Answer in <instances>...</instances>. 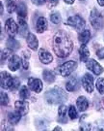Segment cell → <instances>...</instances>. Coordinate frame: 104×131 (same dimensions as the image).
<instances>
[{"mask_svg":"<svg viewBox=\"0 0 104 131\" xmlns=\"http://www.w3.org/2000/svg\"><path fill=\"white\" fill-rule=\"evenodd\" d=\"M19 34L21 37H27V35L29 34L28 30V25L26 24V19H19Z\"/></svg>","mask_w":104,"mask_h":131,"instance_id":"19","label":"cell"},{"mask_svg":"<svg viewBox=\"0 0 104 131\" xmlns=\"http://www.w3.org/2000/svg\"><path fill=\"white\" fill-rule=\"evenodd\" d=\"M76 106L80 112H84L89 107V101L85 96H79L76 100Z\"/></svg>","mask_w":104,"mask_h":131,"instance_id":"17","label":"cell"},{"mask_svg":"<svg viewBox=\"0 0 104 131\" xmlns=\"http://www.w3.org/2000/svg\"><path fill=\"white\" fill-rule=\"evenodd\" d=\"M30 52L28 51H23L22 52V58H21V61H22V67H23L24 70H28L29 68V58H30Z\"/></svg>","mask_w":104,"mask_h":131,"instance_id":"27","label":"cell"},{"mask_svg":"<svg viewBox=\"0 0 104 131\" xmlns=\"http://www.w3.org/2000/svg\"><path fill=\"white\" fill-rule=\"evenodd\" d=\"M80 88L79 85V82L78 80L76 79L75 77H71L68 79V81L66 83V89L70 92H73V91H76L77 89Z\"/></svg>","mask_w":104,"mask_h":131,"instance_id":"14","label":"cell"},{"mask_svg":"<svg viewBox=\"0 0 104 131\" xmlns=\"http://www.w3.org/2000/svg\"><path fill=\"white\" fill-rule=\"evenodd\" d=\"M91 39V32L89 29H85V30H83V31H81L79 33V35H78V40H79V42L81 44H84L86 45L87 43L90 41Z\"/></svg>","mask_w":104,"mask_h":131,"instance_id":"22","label":"cell"},{"mask_svg":"<svg viewBox=\"0 0 104 131\" xmlns=\"http://www.w3.org/2000/svg\"><path fill=\"white\" fill-rule=\"evenodd\" d=\"M89 56H90V51L88 47L82 44L79 48V57H80V60L82 62H86V61L89 59Z\"/></svg>","mask_w":104,"mask_h":131,"instance_id":"20","label":"cell"},{"mask_svg":"<svg viewBox=\"0 0 104 131\" xmlns=\"http://www.w3.org/2000/svg\"><path fill=\"white\" fill-rule=\"evenodd\" d=\"M26 42H27V45H28V47L31 49V50H33V51H37L39 48V41L37 37H36V35H34L33 33H30L27 35V37H26Z\"/></svg>","mask_w":104,"mask_h":131,"instance_id":"16","label":"cell"},{"mask_svg":"<svg viewBox=\"0 0 104 131\" xmlns=\"http://www.w3.org/2000/svg\"><path fill=\"white\" fill-rule=\"evenodd\" d=\"M53 130H54V131H57V130H62V128H61V127H59V126H56V127H55V128H54V129H53Z\"/></svg>","mask_w":104,"mask_h":131,"instance_id":"43","label":"cell"},{"mask_svg":"<svg viewBox=\"0 0 104 131\" xmlns=\"http://www.w3.org/2000/svg\"><path fill=\"white\" fill-rule=\"evenodd\" d=\"M81 1H85V0H81Z\"/></svg>","mask_w":104,"mask_h":131,"instance_id":"45","label":"cell"},{"mask_svg":"<svg viewBox=\"0 0 104 131\" xmlns=\"http://www.w3.org/2000/svg\"><path fill=\"white\" fill-rule=\"evenodd\" d=\"M28 88L32 91H34V92L40 93L43 90V82H42V80L38 79V78H29Z\"/></svg>","mask_w":104,"mask_h":131,"instance_id":"9","label":"cell"},{"mask_svg":"<svg viewBox=\"0 0 104 131\" xmlns=\"http://www.w3.org/2000/svg\"><path fill=\"white\" fill-rule=\"evenodd\" d=\"M77 68V62L74 60H70L66 61L65 63H63L59 68H58V71H59V74L62 76V77H68L71 75L73 71Z\"/></svg>","mask_w":104,"mask_h":131,"instance_id":"4","label":"cell"},{"mask_svg":"<svg viewBox=\"0 0 104 131\" xmlns=\"http://www.w3.org/2000/svg\"><path fill=\"white\" fill-rule=\"evenodd\" d=\"M19 96L21 99H27L30 97V92H29V89L26 85L21 86V89L19 90Z\"/></svg>","mask_w":104,"mask_h":131,"instance_id":"30","label":"cell"},{"mask_svg":"<svg viewBox=\"0 0 104 131\" xmlns=\"http://www.w3.org/2000/svg\"><path fill=\"white\" fill-rule=\"evenodd\" d=\"M5 3H6V8L9 14L14 13L15 9L18 8V5H16V0H5Z\"/></svg>","mask_w":104,"mask_h":131,"instance_id":"26","label":"cell"},{"mask_svg":"<svg viewBox=\"0 0 104 131\" xmlns=\"http://www.w3.org/2000/svg\"><path fill=\"white\" fill-rule=\"evenodd\" d=\"M66 24L70 25L71 27L74 28L77 31H81L83 28L85 27L86 21H85V19H83L82 17H80L79 15H75V16L70 17V18L67 19Z\"/></svg>","mask_w":104,"mask_h":131,"instance_id":"5","label":"cell"},{"mask_svg":"<svg viewBox=\"0 0 104 131\" xmlns=\"http://www.w3.org/2000/svg\"><path fill=\"white\" fill-rule=\"evenodd\" d=\"M58 3H59V0H47V6L49 9L55 7Z\"/></svg>","mask_w":104,"mask_h":131,"instance_id":"36","label":"cell"},{"mask_svg":"<svg viewBox=\"0 0 104 131\" xmlns=\"http://www.w3.org/2000/svg\"><path fill=\"white\" fill-rule=\"evenodd\" d=\"M21 114L19 112H18L15 110V112H10L8 114V121H9L13 125H15L16 123H19V122L21 118Z\"/></svg>","mask_w":104,"mask_h":131,"instance_id":"21","label":"cell"},{"mask_svg":"<svg viewBox=\"0 0 104 131\" xmlns=\"http://www.w3.org/2000/svg\"><path fill=\"white\" fill-rule=\"evenodd\" d=\"M66 112H68L67 107L65 104H62L61 106L59 107V109H58V116H59V117H66Z\"/></svg>","mask_w":104,"mask_h":131,"instance_id":"33","label":"cell"},{"mask_svg":"<svg viewBox=\"0 0 104 131\" xmlns=\"http://www.w3.org/2000/svg\"><path fill=\"white\" fill-rule=\"evenodd\" d=\"M47 125H48L47 121H45L43 118H38V119H36V126L40 130H45L47 128Z\"/></svg>","mask_w":104,"mask_h":131,"instance_id":"28","label":"cell"},{"mask_svg":"<svg viewBox=\"0 0 104 131\" xmlns=\"http://www.w3.org/2000/svg\"><path fill=\"white\" fill-rule=\"evenodd\" d=\"M64 1H65V3H66V4L71 5V4H73V3H74V1H75V0H64Z\"/></svg>","mask_w":104,"mask_h":131,"instance_id":"40","label":"cell"},{"mask_svg":"<svg viewBox=\"0 0 104 131\" xmlns=\"http://www.w3.org/2000/svg\"><path fill=\"white\" fill-rule=\"evenodd\" d=\"M102 101H103V104H104V97H103V99H102Z\"/></svg>","mask_w":104,"mask_h":131,"instance_id":"44","label":"cell"},{"mask_svg":"<svg viewBox=\"0 0 104 131\" xmlns=\"http://www.w3.org/2000/svg\"><path fill=\"white\" fill-rule=\"evenodd\" d=\"M43 78L47 84H52V83L55 81V79H56V78H55V75H54V73L50 70H47V69L43 70Z\"/></svg>","mask_w":104,"mask_h":131,"instance_id":"23","label":"cell"},{"mask_svg":"<svg viewBox=\"0 0 104 131\" xmlns=\"http://www.w3.org/2000/svg\"><path fill=\"white\" fill-rule=\"evenodd\" d=\"M16 13H18V19H27V7L24 2H20L16 8Z\"/></svg>","mask_w":104,"mask_h":131,"instance_id":"18","label":"cell"},{"mask_svg":"<svg viewBox=\"0 0 104 131\" xmlns=\"http://www.w3.org/2000/svg\"><path fill=\"white\" fill-rule=\"evenodd\" d=\"M96 56L99 59H104V47L100 48L98 51H96Z\"/></svg>","mask_w":104,"mask_h":131,"instance_id":"37","label":"cell"},{"mask_svg":"<svg viewBox=\"0 0 104 131\" xmlns=\"http://www.w3.org/2000/svg\"><path fill=\"white\" fill-rule=\"evenodd\" d=\"M13 78L11 74H9L8 72H1V79H0V84H1V88L4 89H10L11 84L13 82Z\"/></svg>","mask_w":104,"mask_h":131,"instance_id":"10","label":"cell"},{"mask_svg":"<svg viewBox=\"0 0 104 131\" xmlns=\"http://www.w3.org/2000/svg\"><path fill=\"white\" fill-rule=\"evenodd\" d=\"M0 15H1V16L3 15V3H2V2L0 3Z\"/></svg>","mask_w":104,"mask_h":131,"instance_id":"41","label":"cell"},{"mask_svg":"<svg viewBox=\"0 0 104 131\" xmlns=\"http://www.w3.org/2000/svg\"><path fill=\"white\" fill-rule=\"evenodd\" d=\"M39 59L43 64H49L53 61V56L45 49H41L39 51Z\"/></svg>","mask_w":104,"mask_h":131,"instance_id":"12","label":"cell"},{"mask_svg":"<svg viewBox=\"0 0 104 131\" xmlns=\"http://www.w3.org/2000/svg\"><path fill=\"white\" fill-rule=\"evenodd\" d=\"M90 23L95 30H101L104 26V17L97 9H93L90 14Z\"/></svg>","mask_w":104,"mask_h":131,"instance_id":"3","label":"cell"},{"mask_svg":"<svg viewBox=\"0 0 104 131\" xmlns=\"http://www.w3.org/2000/svg\"><path fill=\"white\" fill-rule=\"evenodd\" d=\"M5 31L10 35V37H14L19 32L18 24L14 21V19H8L5 23Z\"/></svg>","mask_w":104,"mask_h":131,"instance_id":"7","label":"cell"},{"mask_svg":"<svg viewBox=\"0 0 104 131\" xmlns=\"http://www.w3.org/2000/svg\"><path fill=\"white\" fill-rule=\"evenodd\" d=\"M52 46L55 54L60 58L67 57L73 51V42L64 30H59L54 34Z\"/></svg>","mask_w":104,"mask_h":131,"instance_id":"1","label":"cell"},{"mask_svg":"<svg viewBox=\"0 0 104 131\" xmlns=\"http://www.w3.org/2000/svg\"><path fill=\"white\" fill-rule=\"evenodd\" d=\"M14 108L15 110L19 112L22 116H25L29 112V103L27 101H25V99L22 100H18L14 103Z\"/></svg>","mask_w":104,"mask_h":131,"instance_id":"11","label":"cell"},{"mask_svg":"<svg viewBox=\"0 0 104 131\" xmlns=\"http://www.w3.org/2000/svg\"><path fill=\"white\" fill-rule=\"evenodd\" d=\"M86 66L89 70H91L95 75H100L103 72V67L100 65L97 61L93 59V58L88 59L86 61Z\"/></svg>","mask_w":104,"mask_h":131,"instance_id":"8","label":"cell"},{"mask_svg":"<svg viewBox=\"0 0 104 131\" xmlns=\"http://www.w3.org/2000/svg\"><path fill=\"white\" fill-rule=\"evenodd\" d=\"M61 20H62V18L59 12H54V13H52L50 15V21H51L52 24H59L61 23Z\"/></svg>","mask_w":104,"mask_h":131,"instance_id":"29","label":"cell"},{"mask_svg":"<svg viewBox=\"0 0 104 131\" xmlns=\"http://www.w3.org/2000/svg\"><path fill=\"white\" fill-rule=\"evenodd\" d=\"M0 101H1V106H7L9 104V97H8L7 93L1 91V93H0Z\"/></svg>","mask_w":104,"mask_h":131,"instance_id":"34","label":"cell"},{"mask_svg":"<svg viewBox=\"0 0 104 131\" xmlns=\"http://www.w3.org/2000/svg\"><path fill=\"white\" fill-rule=\"evenodd\" d=\"M21 63H22L21 58H20L19 56H16V54H13V56L9 58L8 67H9V69L11 71L14 72V71H16L19 67H20V64H21Z\"/></svg>","mask_w":104,"mask_h":131,"instance_id":"13","label":"cell"},{"mask_svg":"<svg viewBox=\"0 0 104 131\" xmlns=\"http://www.w3.org/2000/svg\"><path fill=\"white\" fill-rule=\"evenodd\" d=\"M44 99L48 104L51 105L63 104L67 100V94L61 88H54L45 92Z\"/></svg>","mask_w":104,"mask_h":131,"instance_id":"2","label":"cell"},{"mask_svg":"<svg viewBox=\"0 0 104 131\" xmlns=\"http://www.w3.org/2000/svg\"><path fill=\"white\" fill-rule=\"evenodd\" d=\"M96 89L98 90V92L100 94L104 93V79L103 78H98L97 81H96Z\"/></svg>","mask_w":104,"mask_h":131,"instance_id":"32","label":"cell"},{"mask_svg":"<svg viewBox=\"0 0 104 131\" xmlns=\"http://www.w3.org/2000/svg\"><path fill=\"white\" fill-rule=\"evenodd\" d=\"M32 1V3L35 5H37V6H42L43 5L47 0H31Z\"/></svg>","mask_w":104,"mask_h":131,"instance_id":"38","label":"cell"},{"mask_svg":"<svg viewBox=\"0 0 104 131\" xmlns=\"http://www.w3.org/2000/svg\"><path fill=\"white\" fill-rule=\"evenodd\" d=\"M20 86V81L18 77H14L13 78V82L11 84V86H10V90L11 91H15L16 89H19V88Z\"/></svg>","mask_w":104,"mask_h":131,"instance_id":"31","label":"cell"},{"mask_svg":"<svg viewBox=\"0 0 104 131\" xmlns=\"http://www.w3.org/2000/svg\"><path fill=\"white\" fill-rule=\"evenodd\" d=\"M77 111H76V109L74 106H70V108H68V117H70V118L71 119H75V118H77Z\"/></svg>","mask_w":104,"mask_h":131,"instance_id":"35","label":"cell"},{"mask_svg":"<svg viewBox=\"0 0 104 131\" xmlns=\"http://www.w3.org/2000/svg\"><path fill=\"white\" fill-rule=\"evenodd\" d=\"M91 127L90 124H87V123H83L80 125V130H90Z\"/></svg>","mask_w":104,"mask_h":131,"instance_id":"39","label":"cell"},{"mask_svg":"<svg viewBox=\"0 0 104 131\" xmlns=\"http://www.w3.org/2000/svg\"><path fill=\"white\" fill-rule=\"evenodd\" d=\"M48 27V21L44 17H40L36 23V31L38 33H43Z\"/></svg>","mask_w":104,"mask_h":131,"instance_id":"15","label":"cell"},{"mask_svg":"<svg viewBox=\"0 0 104 131\" xmlns=\"http://www.w3.org/2000/svg\"><path fill=\"white\" fill-rule=\"evenodd\" d=\"M13 54H14V50H12L10 48H5L4 50H2L1 51V65H3L4 64V61L7 58H10Z\"/></svg>","mask_w":104,"mask_h":131,"instance_id":"24","label":"cell"},{"mask_svg":"<svg viewBox=\"0 0 104 131\" xmlns=\"http://www.w3.org/2000/svg\"><path fill=\"white\" fill-rule=\"evenodd\" d=\"M97 3H98V5H99V6L103 7V6H104V0H97Z\"/></svg>","mask_w":104,"mask_h":131,"instance_id":"42","label":"cell"},{"mask_svg":"<svg viewBox=\"0 0 104 131\" xmlns=\"http://www.w3.org/2000/svg\"><path fill=\"white\" fill-rule=\"evenodd\" d=\"M6 46H7V48H10V49H12L14 51H16L20 48V44L14 37H10L7 40V42H6Z\"/></svg>","mask_w":104,"mask_h":131,"instance_id":"25","label":"cell"},{"mask_svg":"<svg viewBox=\"0 0 104 131\" xmlns=\"http://www.w3.org/2000/svg\"><path fill=\"white\" fill-rule=\"evenodd\" d=\"M82 85L88 93H92L95 89V84H94V77L91 75L90 73H86L82 78Z\"/></svg>","mask_w":104,"mask_h":131,"instance_id":"6","label":"cell"}]
</instances>
